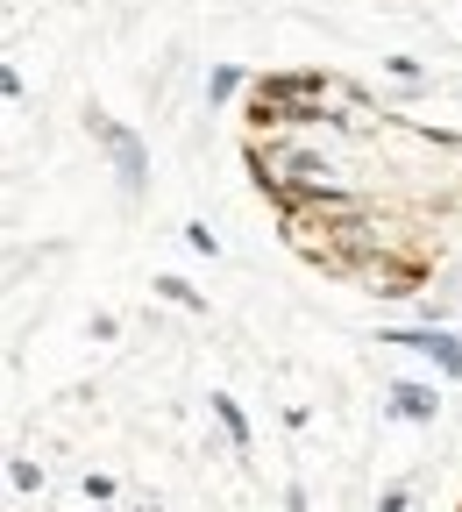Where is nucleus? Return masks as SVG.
<instances>
[{"label":"nucleus","instance_id":"obj_5","mask_svg":"<svg viewBox=\"0 0 462 512\" xmlns=\"http://www.w3.org/2000/svg\"><path fill=\"white\" fill-rule=\"evenodd\" d=\"M157 292H164V299H178V306H200V292H192L185 278H157Z\"/></svg>","mask_w":462,"mask_h":512},{"label":"nucleus","instance_id":"obj_3","mask_svg":"<svg viewBox=\"0 0 462 512\" xmlns=\"http://www.w3.org/2000/svg\"><path fill=\"white\" fill-rule=\"evenodd\" d=\"M327 79L320 72H285V79H271V86H263V93H271V100H313Z\"/></svg>","mask_w":462,"mask_h":512},{"label":"nucleus","instance_id":"obj_2","mask_svg":"<svg viewBox=\"0 0 462 512\" xmlns=\"http://www.w3.org/2000/svg\"><path fill=\"white\" fill-rule=\"evenodd\" d=\"M391 342H406V349H427L448 377H462V349H455V335H434V328H413V335H391Z\"/></svg>","mask_w":462,"mask_h":512},{"label":"nucleus","instance_id":"obj_7","mask_svg":"<svg viewBox=\"0 0 462 512\" xmlns=\"http://www.w3.org/2000/svg\"><path fill=\"white\" fill-rule=\"evenodd\" d=\"M235 79H242V72H235V64H221V72H214V86H207V93H214V100H228V93H235Z\"/></svg>","mask_w":462,"mask_h":512},{"label":"nucleus","instance_id":"obj_1","mask_svg":"<svg viewBox=\"0 0 462 512\" xmlns=\"http://www.w3.org/2000/svg\"><path fill=\"white\" fill-rule=\"evenodd\" d=\"M93 128H100V143L114 150V171H121V192H143L150 185V164H143V143L128 136L121 121H107V114H93Z\"/></svg>","mask_w":462,"mask_h":512},{"label":"nucleus","instance_id":"obj_4","mask_svg":"<svg viewBox=\"0 0 462 512\" xmlns=\"http://www.w3.org/2000/svg\"><path fill=\"white\" fill-rule=\"evenodd\" d=\"M391 406L413 413V420H427V413H434V392H420V384H399V392H391Z\"/></svg>","mask_w":462,"mask_h":512},{"label":"nucleus","instance_id":"obj_6","mask_svg":"<svg viewBox=\"0 0 462 512\" xmlns=\"http://www.w3.org/2000/svg\"><path fill=\"white\" fill-rule=\"evenodd\" d=\"M214 413H221V427H228V434H235V441H242V434H249V420H242V413H235V399H214Z\"/></svg>","mask_w":462,"mask_h":512},{"label":"nucleus","instance_id":"obj_8","mask_svg":"<svg viewBox=\"0 0 462 512\" xmlns=\"http://www.w3.org/2000/svg\"><path fill=\"white\" fill-rule=\"evenodd\" d=\"M8 477H15V491H36V484H43V470H36V463H15Z\"/></svg>","mask_w":462,"mask_h":512}]
</instances>
